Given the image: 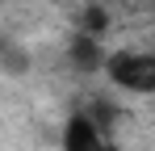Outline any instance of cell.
I'll return each mask as SVG.
<instances>
[{
	"mask_svg": "<svg viewBox=\"0 0 155 151\" xmlns=\"http://www.w3.org/2000/svg\"><path fill=\"white\" fill-rule=\"evenodd\" d=\"M105 46L97 34H88V29H76V38L67 42V63L76 67L80 76H92V72H105Z\"/></svg>",
	"mask_w": 155,
	"mask_h": 151,
	"instance_id": "7a4b0ae2",
	"label": "cell"
},
{
	"mask_svg": "<svg viewBox=\"0 0 155 151\" xmlns=\"http://www.w3.org/2000/svg\"><path fill=\"white\" fill-rule=\"evenodd\" d=\"M101 151H122V147H109V143H105V147H101Z\"/></svg>",
	"mask_w": 155,
	"mask_h": 151,
	"instance_id": "8992f818",
	"label": "cell"
},
{
	"mask_svg": "<svg viewBox=\"0 0 155 151\" xmlns=\"http://www.w3.org/2000/svg\"><path fill=\"white\" fill-rule=\"evenodd\" d=\"M101 147H105V130H101L97 118L76 113L63 126V151H101Z\"/></svg>",
	"mask_w": 155,
	"mask_h": 151,
	"instance_id": "3957f363",
	"label": "cell"
},
{
	"mask_svg": "<svg viewBox=\"0 0 155 151\" xmlns=\"http://www.w3.org/2000/svg\"><path fill=\"white\" fill-rule=\"evenodd\" d=\"M0 72L4 76H25L29 72V55L13 38H0Z\"/></svg>",
	"mask_w": 155,
	"mask_h": 151,
	"instance_id": "277c9868",
	"label": "cell"
},
{
	"mask_svg": "<svg viewBox=\"0 0 155 151\" xmlns=\"http://www.w3.org/2000/svg\"><path fill=\"white\" fill-rule=\"evenodd\" d=\"M105 76L113 88L130 97H151L155 92V50H117L105 59Z\"/></svg>",
	"mask_w": 155,
	"mask_h": 151,
	"instance_id": "6da1fadb",
	"label": "cell"
},
{
	"mask_svg": "<svg viewBox=\"0 0 155 151\" xmlns=\"http://www.w3.org/2000/svg\"><path fill=\"white\" fill-rule=\"evenodd\" d=\"M80 29H88V34H97V38H101L105 29H109V13H105L101 4H88V8H84V17H80Z\"/></svg>",
	"mask_w": 155,
	"mask_h": 151,
	"instance_id": "5b68a950",
	"label": "cell"
}]
</instances>
